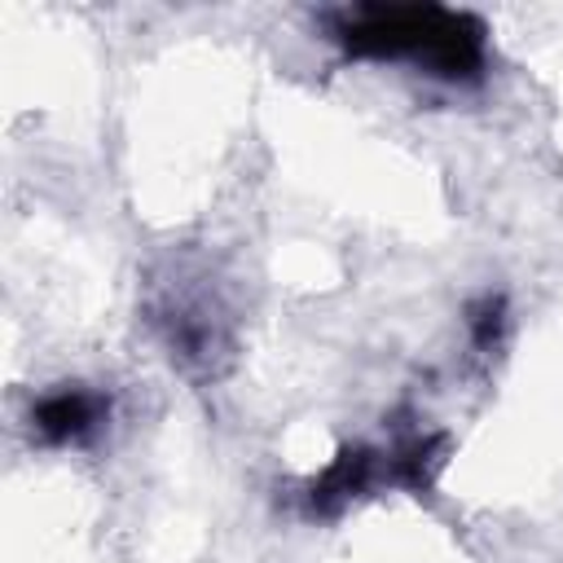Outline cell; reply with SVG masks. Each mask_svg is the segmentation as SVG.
<instances>
[{"mask_svg": "<svg viewBox=\"0 0 563 563\" xmlns=\"http://www.w3.org/2000/svg\"><path fill=\"white\" fill-rule=\"evenodd\" d=\"M339 40L352 53L365 57H418L427 70L444 75V79H471L484 62V44H479V26L462 13L435 9V4H409V9H356L343 13L339 22Z\"/></svg>", "mask_w": 563, "mask_h": 563, "instance_id": "obj_1", "label": "cell"}, {"mask_svg": "<svg viewBox=\"0 0 563 563\" xmlns=\"http://www.w3.org/2000/svg\"><path fill=\"white\" fill-rule=\"evenodd\" d=\"M97 418H101V400L88 391H53L35 405V431L53 444L88 435L97 427Z\"/></svg>", "mask_w": 563, "mask_h": 563, "instance_id": "obj_2", "label": "cell"}, {"mask_svg": "<svg viewBox=\"0 0 563 563\" xmlns=\"http://www.w3.org/2000/svg\"><path fill=\"white\" fill-rule=\"evenodd\" d=\"M369 484V453H343L317 484H312V506L317 510H334L339 501H347L352 493H361Z\"/></svg>", "mask_w": 563, "mask_h": 563, "instance_id": "obj_3", "label": "cell"}, {"mask_svg": "<svg viewBox=\"0 0 563 563\" xmlns=\"http://www.w3.org/2000/svg\"><path fill=\"white\" fill-rule=\"evenodd\" d=\"M471 330H475V343H479V347L497 343V334H501V299L475 303V308H471Z\"/></svg>", "mask_w": 563, "mask_h": 563, "instance_id": "obj_4", "label": "cell"}]
</instances>
